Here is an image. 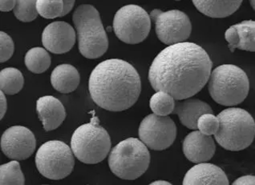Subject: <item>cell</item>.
I'll return each instance as SVG.
<instances>
[{"label":"cell","mask_w":255,"mask_h":185,"mask_svg":"<svg viewBox=\"0 0 255 185\" xmlns=\"http://www.w3.org/2000/svg\"><path fill=\"white\" fill-rule=\"evenodd\" d=\"M72 21L77 31L81 55L90 60L103 56L109 48V39L96 7L90 4L80 5L72 14Z\"/></svg>","instance_id":"obj_3"},{"label":"cell","mask_w":255,"mask_h":185,"mask_svg":"<svg viewBox=\"0 0 255 185\" xmlns=\"http://www.w3.org/2000/svg\"><path fill=\"white\" fill-rule=\"evenodd\" d=\"M0 42H1V52H0V61L4 63L10 60L13 56L14 51V44L12 39L4 31L0 32Z\"/></svg>","instance_id":"obj_28"},{"label":"cell","mask_w":255,"mask_h":185,"mask_svg":"<svg viewBox=\"0 0 255 185\" xmlns=\"http://www.w3.org/2000/svg\"><path fill=\"white\" fill-rule=\"evenodd\" d=\"M36 147L35 135L23 126L7 128L1 138V149L7 158L24 161L33 154Z\"/></svg>","instance_id":"obj_12"},{"label":"cell","mask_w":255,"mask_h":185,"mask_svg":"<svg viewBox=\"0 0 255 185\" xmlns=\"http://www.w3.org/2000/svg\"><path fill=\"white\" fill-rule=\"evenodd\" d=\"M220 122L218 116L213 113H206L200 116L198 121V129L207 136H213L218 132Z\"/></svg>","instance_id":"obj_27"},{"label":"cell","mask_w":255,"mask_h":185,"mask_svg":"<svg viewBox=\"0 0 255 185\" xmlns=\"http://www.w3.org/2000/svg\"><path fill=\"white\" fill-rule=\"evenodd\" d=\"M38 12L45 19H55L61 17L64 11L63 0H37Z\"/></svg>","instance_id":"obj_26"},{"label":"cell","mask_w":255,"mask_h":185,"mask_svg":"<svg viewBox=\"0 0 255 185\" xmlns=\"http://www.w3.org/2000/svg\"><path fill=\"white\" fill-rule=\"evenodd\" d=\"M176 1H180V0H176Z\"/></svg>","instance_id":"obj_36"},{"label":"cell","mask_w":255,"mask_h":185,"mask_svg":"<svg viewBox=\"0 0 255 185\" xmlns=\"http://www.w3.org/2000/svg\"><path fill=\"white\" fill-rule=\"evenodd\" d=\"M175 103L176 101L170 94L164 91H158L151 97L149 106L153 113L167 116L173 113Z\"/></svg>","instance_id":"obj_22"},{"label":"cell","mask_w":255,"mask_h":185,"mask_svg":"<svg viewBox=\"0 0 255 185\" xmlns=\"http://www.w3.org/2000/svg\"><path fill=\"white\" fill-rule=\"evenodd\" d=\"M151 185H171V183L169 182H167V181H156L155 182H152L151 183Z\"/></svg>","instance_id":"obj_34"},{"label":"cell","mask_w":255,"mask_h":185,"mask_svg":"<svg viewBox=\"0 0 255 185\" xmlns=\"http://www.w3.org/2000/svg\"><path fill=\"white\" fill-rule=\"evenodd\" d=\"M76 43V32L66 22L56 21L47 25L42 33V43L48 52L64 54L69 52Z\"/></svg>","instance_id":"obj_13"},{"label":"cell","mask_w":255,"mask_h":185,"mask_svg":"<svg viewBox=\"0 0 255 185\" xmlns=\"http://www.w3.org/2000/svg\"><path fill=\"white\" fill-rule=\"evenodd\" d=\"M25 65L30 72L41 74L49 68L52 60L48 52L42 48L29 50L24 58Z\"/></svg>","instance_id":"obj_21"},{"label":"cell","mask_w":255,"mask_h":185,"mask_svg":"<svg viewBox=\"0 0 255 185\" xmlns=\"http://www.w3.org/2000/svg\"><path fill=\"white\" fill-rule=\"evenodd\" d=\"M25 183V177L21 171L20 165L17 161L1 165L0 167V185H23Z\"/></svg>","instance_id":"obj_23"},{"label":"cell","mask_w":255,"mask_h":185,"mask_svg":"<svg viewBox=\"0 0 255 185\" xmlns=\"http://www.w3.org/2000/svg\"><path fill=\"white\" fill-rule=\"evenodd\" d=\"M150 29V15L137 5L122 6L114 16L115 35L121 41L128 44H137L144 41Z\"/></svg>","instance_id":"obj_9"},{"label":"cell","mask_w":255,"mask_h":185,"mask_svg":"<svg viewBox=\"0 0 255 185\" xmlns=\"http://www.w3.org/2000/svg\"><path fill=\"white\" fill-rule=\"evenodd\" d=\"M7 109V103H6V98L5 96V93L1 91V95H0V113H1V119L4 117L5 114Z\"/></svg>","instance_id":"obj_32"},{"label":"cell","mask_w":255,"mask_h":185,"mask_svg":"<svg viewBox=\"0 0 255 185\" xmlns=\"http://www.w3.org/2000/svg\"><path fill=\"white\" fill-rule=\"evenodd\" d=\"M233 185H255V176H244L239 177V179L233 183Z\"/></svg>","instance_id":"obj_30"},{"label":"cell","mask_w":255,"mask_h":185,"mask_svg":"<svg viewBox=\"0 0 255 185\" xmlns=\"http://www.w3.org/2000/svg\"><path fill=\"white\" fill-rule=\"evenodd\" d=\"M0 10L3 12H7L14 8L17 0H0Z\"/></svg>","instance_id":"obj_31"},{"label":"cell","mask_w":255,"mask_h":185,"mask_svg":"<svg viewBox=\"0 0 255 185\" xmlns=\"http://www.w3.org/2000/svg\"><path fill=\"white\" fill-rule=\"evenodd\" d=\"M235 26L240 35L238 49L255 52V21L244 20Z\"/></svg>","instance_id":"obj_24"},{"label":"cell","mask_w":255,"mask_h":185,"mask_svg":"<svg viewBox=\"0 0 255 185\" xmlns=\"http://www.w3.org/2000/svg\"><path fill=\"white\" fill-rule=\"evenodd\" d=\"M182 150L185 157L189 161L200 164L207 162L213 158L216 151V145L212 136L195 130L185 136Z\"/></svg>","instance_id":"obj_14"},{"label":"cell","mask_w":255,"mask_h":185,"mask_svg":"<svg viewBox=\"0 0 255 185\" xmlns=\"http://www.w3.org/2000/svg\"><path fill=\"white\" fill-rule=\"evenodd\" d=\"M213 63L198 44L176 43L156 56L148 71V81L156 92L164 91L176 100L198 94L210 79Z\"/></svg>","instance_id":"obj_1"},{"label":"cell","mask_w":255,"mask_h":185,"mask_svg":"<svg viewBox=\"0 0 255 185\" xmlns=\"http://www.w3.org/2000/svg\"><path fill=\"white\" fill-rule=\"evenodd\" d=\"M225 38H226V40L228 42V48L231 52H235V49L239 48V43H240V35H239V31L235 25H233L227 29L225 33Z\"/></svg>","instance_id":"obj_29"},{"label":"cell","mask_w":255,"mask_h":185,"mask_svg":"<svg viewBox=\"0 0 255 185\" xmlns=\"http://www.w3.org/2000/svg\"><path fill=\"white\" fill-rule=\"evenodd\" d=\"M250 2H251V6L255 10V0H250Z\"/></svg>","instance_id":"obj_35"},{"label":"cell","mask_w":255,"mask_h":185,"mask_svg":"<svg viewBox=\"0 0 255 185\" xmlns=\"http://www.w3.org/2000/svg\"><path fill=\"white\" fill-rule=\"evenodd\" d=\"M36 111L46 132L59 128L66 118L64 105L52 95L40 97L36 102Z\"/></svg>","instance_id":"obj_15"},{"label":"cell","mask_w":255,"mask_h":185,"mask_svg":"<svg viewBox=\"0 0 255 185\" xmlns=\"http://www.w3.org/2000/svg\"><path fill=\"white\" fill-rule=\"evenodd\" d=\"M138 135L142 142L151 150H165L176 140L177 126L168 115L150 114L140 123Z\"/></svg>","instance_id":"obj_11"},{"label":"cell","mask_w":255,"mask_h":185,"mask_svg":"<svg viewBox=\"0 0 255 185\" xmlns=\"http://www.w3.org/2000/svg\"><path fill=\"white\" fill-rule=\"evenodd\" d=\"M37 0H17L16 5L13 9L14 16L23 23L32 22L37 18Z\"/></svg>","instance_id":"obj_25"},{"label":"cell","mask_w":255,"mask_h":185,"mask_svg":"<svg viewBox=\"0 0 255 185\" xmlns=\"http://www.w3.org/2000/svg\"><path fill=\"white\" fill-rule=\"evenodd\" d=\"M81 76L75 67L71 64H60L51 75L52 87L60 93L72 92L80 85Z\"/></svg>","instance_id":"obj_19"},{"label":"cell","mask_w":255,"mask_h":185,"mask_svg":"<svg viewBox=\"0 0 255 185\" xmlns=\"http://www.w3.org/2000/svg\"><path fill=\"white\" fill-rule=\"evenodd\" d=\"M196 8L210 18H226L236 12L243 0H192Z\"/></svg>","instance_id":"obj_18"},{"label":"cell","mask_w":255,"mask_h":185,"mask_svg":"<svg viewBox=\"0 0 255 185\" xmlns=\"http://www.w3.org/2000/svg\"><path fill=\"white\" fill-rule=\"evenodd\" d=\"M148 147L136 138H128L117 144L109 157L112 173L121 179L134 181L141 177L150 164Z\"/></svg>","instance_id":"obj_6"},{"label":"cell","mask_w":255,"mask_h":185,"mask_svg":"<svg viewBox=\"0 0 255 185\" xmlns=\"http://www.w3.org/2000/svg\"><path fill=\"white\" fill-rule=\"evenodd\" d=\"M206 113H214L212 107L208 103L201 99L188 98L177 100L172 114L177 115L180 122L186 128L197 130L198 119Z\"/></svg>","instance_id":"obj_17"},{"label":"cell","mask_w":255,"mask_h":185,"mask_svg":"<svg viewBox=\"0 0 255 185\" xmlns=\"http://www.w3.org/2000/svg\"><path fill=\"white\" fill-rule=\"evenodd\" d=\"M38 171L47 179L60 181L70 175L74 169V154L68 144L50 140L42 144L35 155Z\"/></svg>","instance_id":"obj_8"},{"label":"cell","mask_w":255,"mask_h":185,"mask_svg":"<svg viewBox=\"0 0 255 185\" xmlns=\"http://www.w3.org/2000/svg\"><path fill=\"white\" fill-rule=\"evenodd\" d=\"M24 85V78L16 68H7L0 73V89L6 95H13L19 93Z\"/></svg>","instance_id":"obj_20"},{"label":"cell","mask_w":255,"mask_h":185,"mask_svg":"<svg viewBox=\"0 0 255 185\" xmlns=\"http://www.w3.org/2000/svg\"><path fill=\"white\" fill-rule=\"evenodd\" d=\"M111 139L98 122L92 121L76 128L71 140L75 157L87 165L102 162L111 150Z\"/></svg>","instance_id":"obj_7"},{"label":"cell","mask_w":255,"mask_h":185,"mask_svg":"<svg viewBox=\"0 0 255 185\" xmlns=\"http://www.w3.org/2000/svg\"><path fill=\"white\" fill-rule=\"evenodd\" d=\"M63 1H64V11L62 13L61 17L70 12L75 4V0H63Z\"/></svg>","instance_id":"obj_33"},{"label":"cell","mask_w":255,"mask_h":185,"mask_svg":"<svg viewBox=\"0 0 255 185\" xmlns=\"http://www.w3.org/2000/svg\"><path fill=\"white\" fill-rule=\"evenodd\" d=\"M218 118L220 127L214 137L222 148L239 152L252 144L255 137V122L248 111L230 107L221 111Z\"/></svg>","instance_id":"obj_4"},{"label":"cell","mask_w":255,"mask_h":185,"mask_svg":"<svg viewBox=\"0 0 255 185\" xmlns=\"http://www.w3.org/2000/svg\"><path fill=\"white\" fill-rule=\"evenodd\" d=\"M150 17L155 23L156 36L166 45L183 43L191 35V22L183 11L154 9L151 11Z\"/></svg>","instance_id":"obj_10"},{"label":"cell","mask_w":255,"mask_h":185,"mask_svg":"<svg viewBox=\"0 0 255 185\" xmlns=\"http://www.w3.org/2000/svg\"><path fill=\"white\" fill-rule=\"evenodd\" d=\"M89 93L100 107L122 111L132 107L139 99L141 81L132 64L111 59L101 62L91 73Z\"/></svg>","instance_id":"obj_2"},{"label":"cell","mask_w":255,"mask_h":185,"mask_svg":"<svg viewBox=\"0 0 255 185\" xmlns=\"http://www.w3.org/2000/svg\"><path fill=\"white\" fill-rule=\"evenodd\" d=\"M183 185H229L225 172L217 165L204 162L189 169L185 174Z\"/></svg>","instance_id":"obj_16"},{"label":"cell","mask_w":255,"mask_h":185,"mask_svg":"<svg viewBox=\"0 0 255 185\" xmlns=\"http://www.w3.org/2000/svg\"><path fill=\"white\" fill-rule=\"evenodd\" d=\"M210 96L218 104L235 106L247 99L250 81L247 73L234 64H222L211 72L208 83Z\"/></svg>","instance_id":"obj_5"}]
</instances>
